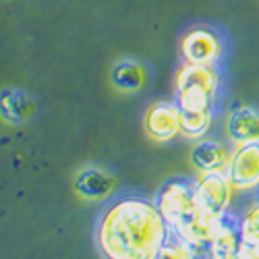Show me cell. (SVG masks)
I'll return each mask as SVG.
<instances>
[{"label":"cell","mask_w":259,"mask_h":259,"mask_svg":"<svg viewBox=\"0 0 259 259\" xmlns=\"http://www.w3.org/2000/svg\"><path fill=\"white\" fill-rule=\"evenodd\" d=\"M156 207L160 209L170 228L181 226L183 222L191 220L199 211L193 183L185 179H172L164 183L156 195Z\"/></svg>","instance_id":"7a4b0ae2"},{"label":"cell","mask_w":259,"mask_h":259,"mask_svg":"<svg viewBox=\"0 0 259 259\" xmlns=\"http://www.w3.org/2000/svg\"><path fill=\"white\" fill-rule=\"evenodd\" d=\"M35 112L33 100L17 88H5L0 92V118L9 124H23Z\"/></svg>","instance_id":"30bf717a"},{"label":"cell","mask_w":259,"mask_h":259,"mask_svg":"<svg viewBox=\"0 0 259 259\" xmlns=\"http://www.w3.org/2000/svg\"><path fill=\"white\" fill-rule=\"evenodd\" d=\"M175 88L177 90H201L215 98L218 88H220V75L215 71V67H209V64L185 62L177 73Z\"/></svg>","instance_id":"52a82bcc"},{"label":"cell","mask_w":259,"mask_h":259,"mask_svg":"<svg viewBox=\"0 0 259 259\" xmlns=\"http://www.w3.org/2000/svg\"><path fill=\"white\" fill-rule=\"evenodd\" d=\"M177 104L183 112L211 110L213 96H209L201 90H177Z\"/></svg>","instance_id":"9a60e30c"},{"label":"cell","mask_w":259,"mask_h":259,"mask_svg":"<svg viewBox=\"0 0 259 259\" xmlns=\"http://www.w3.org/2000/svg\"><path fill=\"white\" fill-rule=\"evenodd\" d=\"M154 259H193V251L179 239V236H175L170 232L166 243L154 255Z\"/></svg>","instance_id":"e0dca14e"},{"label":"cell","mask_w":259,"mask_h":259,"mask_svg":"<svg viewBox=\"0 0 259 259\" xmlns=\"http://www.w3.org/2000/svg\"><path fill=\"white\" fill-rule=\"evenodd\" d=\"M224 44L222 37L209 27H193L181 39V54L185 62L191 64H209L215 67L222 58Z\"/></svg>","instance_id":"277c9868"},{"label":"cell","mask_w":259,"mask_h":259,"mask_svg":"<svg viewBox=\"0 0 259 259\" xmlns=\"http://www.w3.org/2000/svg\"><path fill=\"white\" fill-rule=\"evenodd\" d=\"M170 226L156 203L124 197L108 207L98 226V247L106 259H154Z\"/></svg>","instance_id":"6da1fadb"},{"label":"cell","mask_w":259,"mask_h":259,"mask_svg":"<svg viewBox=\"0 0 259 259\" xmlns=\"http://www.w3.org/2000/svg\"><path fill=\"white\" fill-rule=\"evenodd\" d=\"M193 259H220V257H215V255H211L209 251H205V253H197V255H193Z\"/></svg>","instance_id":"ac0fdd59"},{"label":"cell","mask_w":259,"mask_h":259,"mask_svg":"<svg viewBox=\"0 0 259 259\" xmlns=\"http://www.w3.org/2000/svg\"><path fill=\"white\" fill-rule=\"evenodd\" d=\"M239 245H241V232L236 226L226 222V213H224L209 243V253L220 259H234L236 251H239Z\"/></svg>","instance_id":"4fadbf2b"},{"label":"cell","mask_w":259,"mask_h":259,"mask_svg":"<svg viewBox=\"0 0 259 259\" xmlns=\"http://www.w3.org/2000/svg\"><path fill=\"white\" fill-rule=\"evenodd\" d=\"M114 177L102 168H85L75 179V191L85 199H104L114 189Z\"/></svg>","instance_id":"8fae6325"},{"label":"cell","mask_w":259,"mask_h":259,"mask_svg":"<svg viewBox=\"0 0 259 259\" xmlns=\"http://www.w3.org/2000/svg\"><path fill=\"white\" fill-rule=\"evenodd\" d=\"M226 135L234 145L259 141V112L251 106H239L226 116Z\"/></svg>","instance_id":"ba28073f"},{"label":"cell","mask_w":259,"mask_h":259,"mask_svg":"<svg viewBox=\"0 0 259 259\" xmlns=\"http://www.w3.org/2000/svg\"><path fill=\"white\" fill-rule=\"evenodd\" d=\"M228 162V147L215 139H201L191 149V164L199 172H226Z\"/></svg>","instance_id":"9c48e42d"},{"label":"cell","mask_w":259,"mask_h":259,"mask_svg":"<svg viewBox=\"0 0 259 259\" xmlns=\"http://www.w3.org/2000/svg\"><path fill=\"white\" fill-rule=\"evenodd\" d=\"M241 243L259 249V205L251 207L239 224Z\"/></svg>","instance_id":"2e32d148"},{"label":"cell","mask_w":259,"mask_h":259,"mask_svg":"<svg viewBox=\"0 0 259 259\" xmlns=\"http://www.w3.org/2000/svg\"><path fill=\"white\" fill-rule=\"evenodd\" d=\"M213 122V110L183 112L181 110V135L187 139H203Z\"/></svg>","instance_id":"5bb4252c"},{"label":"cell","mask_w":259,"mask_h":259,"mask_svg":"<svg viewBox=\"0 0 259 259\" xmlns=\"http://www.w3.org/2000/svg\"><path fill=\"white\" fill-rule=\"evenodd\" d=\"M226 177L234 189L249 191L259 187V141L241 143L230 154Z\"/></svg>","instance_id":"8992f818"},{"label":"cell","mask_w":259,"mask_h":259,"mask_svg":"<svg viewBox=\"0 0 259 259\" xmlns=\"http://www.w3.org/2000/svg\"><path fill=\"white\" fill-rule=\"evenodd\" d=\"M195 189L197 209L211 218H222L228 211L232 199V183L226 172H201V177L193 183Z\"/></svg>","instance_id":"3957f363"},{"label":"cell","mask_w":259,"mask_h":259,"mask_svg":"<svg viewBox=\"0 0 259 259\" xmlns=\"http://www.w3.org/2000/svg\"><path fill=\"white\" fill-rule=\"evenodd\" d=\"M143 126L149 139L168 143L181 135V108L177 102L160 100L145 110Z\"/></svg>","instance_id":"5b68a950"},{"label":"cell","mask_w":259,"mask_h":259,"mask_svg":"<svg viewBox=\"0 0 259 259\" xmlns=\"http://www.w3.org/2000/svg\"><path fill=\"white\" fill-rule=\"evenodd\" d=\"M110 81L112 85L118 90V92H124V94H135L139 92L145 81H147V73L143 69V64L137 62V60H118L112 71H110Z\"/></svg>","instance_id":"7c38bea8"}]
</instances>
